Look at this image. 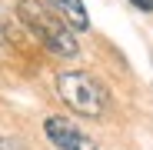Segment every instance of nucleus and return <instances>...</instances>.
<instances>
[{
  "instance_id": "obj_7",
  "label": "nucleus",
  "mask_w": 153,
  "mask_h": 150,
  "mask_svg": "<svg viewBox=\"0 0 153 150\" xmlns=\"http://www.w3.org/2000/svg\"><path fill=\"white\" fill-rule=\"evenodd\" d=\"M137 10H153V0H130Z\"/></svg>"
},
{
  "instance_id": "obj_3",
  "label": "nucleus",
  "mask_w": 153,
  "mask_h": 150,
  "mask_svg": "<svg viewBox=\"0 0 153 150\" xmlns=\"http://www.w3.org/2000/svg\"><path fill=\"white\" fill-rule=\"evenodd\" d=\"M43 134H47L53 150H97V143L67 117H47L43 120Z\"/></svg>"
},
{
  "instance_id": "obj_1",
  "label": "nucleus",
  "mask_w": 153,
  "mask_h": 150,
  "mask_svg": "<svg viewBox=\"0 0 153 150\" xmlns=\"http://www.w3.org/2000/svg\"><path fill=\"white\" fill-rule=\"evenodd\" d=\"M17 13H20L23 23H27V30L50 50V54L67 57V60H73L76 54H80L76 34H73L47 4H40V0H20V4H17Z\"/></svg>"
},
{
  "instance_id": "obj_2",
  "label": "nucleus",
  "mask_w": 153,
  "mask_h": 150,
  "mask_svg": "<svg viewBox=\"0 0 153 150\" xmlns=\"http://www.w3.org/2000/svg\"><path fill=\"white\" fill-rule=\"evenodd\" d=\"M57 93L60 100L76 110L80 117H103L107 107H110V93L107 87L100 84L93 73H83V70H67L57 77Z\"/></svg>"
},
{
  "instance_id": "obj_4",
  "label": "nucleus",
  "mask_w": 153,
  "mask_h": 150,
  "mask_svg": "<svg viewBox=\"0 0 153 150\" xmlns=\"http://www.w3.org/2000/svg\"><path fill=\"white\" fill-rule=\"evenodd\" d=\"M47 7L53 10L73 34L90 30V13H87V7L80 4V0H47Z\"/></svg>"
},
{
  "instance_id": "obj_5",
  "label": "nucleus",
  "mask_w": 153,
  "mask_h": 150,
  "mask_svg": "<svg viewBox=\"0 0 153 150\" xmlns=\"http://www.w3.org/2000/svg\"><path fill=\"white\" fill-rule=\"evenodd\" d=\"M0 150H27L17 137H0Z\"/></svg>"
},
{
  "instance_id": "obj_6",
  "label": "nucleus",
  "mask_w": 153,
  "mask_h": 150,
  "mask_svg": "<svg viewBox=\"0 0 153 150\" xmlns=\"http://www.w3.org/2000/svg\"><path fill=\"white\" fill-rule=\"evenodd\" d=\"M7 40V13H4V7H0V43Z\"/></svg>"
}]
</instances>
